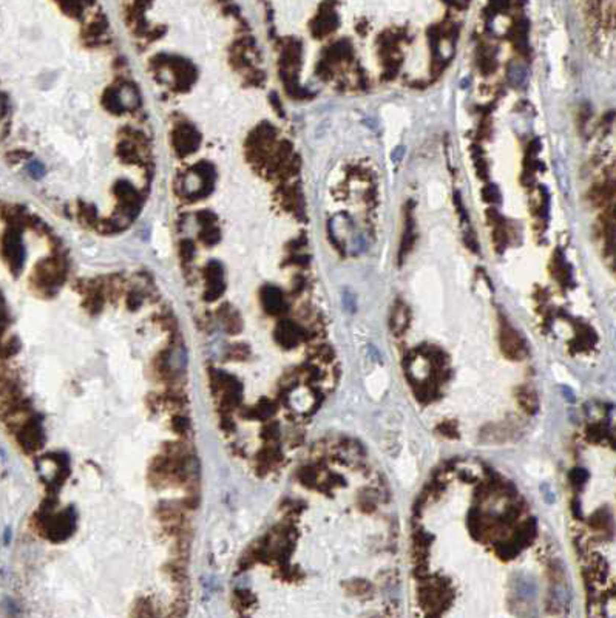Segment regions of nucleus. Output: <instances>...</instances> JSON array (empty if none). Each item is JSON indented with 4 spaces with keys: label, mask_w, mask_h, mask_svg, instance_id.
<instances>
[{
    "label": "nucleus",
    "mask_w": 616,
    "mask_h": 618,
    "mask_svg": "<svg viewBox=\"0 0 616 618\" xmlns=\"http://www.w3.org/2000/svg\"><path fill=\"white\" fill-rule=\"evenodd\" d=\"M264 305H266L268 311L271 312H277L281 308V295L277 291H269V294L264 297Z\"/></svg>",
    "instance_id": "5"
},
{
    "label": "nucleus",
    "mask_w": 616,
    "mask_h": 618,
    "mask_svg": "<svg viewBox=\"0 0 616 618\" xmlns=\"http://www.w3.org/2000/svg\"><path fill=\"white\" fill-rule=\"evenodd\" d=\"M43 442L42 437V428L39 422L33 419H27L20 427H19V444L22 449L28 453L39 450V447Z\"/></svg>",
    "instance_id": "2"
},
{
    "label": "nucleus",
    "mask_w": 616,
    "mask_h": 618,
    "mask_svg": "<svg viewBox=\"0 0 616 618\" xmlns=\"http://www.w3.org/2000/svg\"><path fill=\"white\" fill-rule=\"evenodd\" d=\"M278 335H280L278 338L283 345L291 346V345H295L298 340V329H297V326H294L291 323H283L278 329Z\"/></svg>",
    "instance_id": "3"
},
{
    "label": "nucleus",
    "mask_w": 616,
    "mask_h": 618,
    "mask_svg": "<svg viewBox=\"0 0 616 618\" xmlns=\"http://www.w3.org/2000/svg\"><path fill=\"white\" fill-rule=\"evenodd\" d=\"M42 525L45 527V534L48 538H51L53 541H62L71 534L74 519L70 512H65L56 516H47Z\"/></svg>",
    "instance_id": "1"
},
{
    "label": "nucleus",
    "mask_w": 616,
    "mask_h": 618,
    "mask_svg": "<svg viewBox=\"0 0 616 618\" xmlns=\"http://www.w3.org/2000/svg\"><path fill=\"white\" fill-rule=\"evenodd\" d=\"M133 618H155V610L153 606L148 601H138L133 610Z\"/></svg>",
    "instance_id": "4"
},
{
    "label": "nucleus",
    "mask_w": 616,
    "mask_h": 618,
    "mask_svg": "<svg viewBox=\"0 0 616 618\" xmlns=\"http://www.w3.org/2000/svg\"><path fill=\"white\" fill-rule=\"evenodd\" d=\"M171 428L178 434H184L189 430V420L183 416H176L171 420Z\"/></svg>",
    "instance_id": "6"
}]
</instances>
